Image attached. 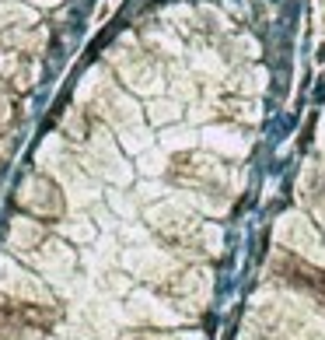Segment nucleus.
<instances>
[{"label": "nucleus", "instance_id": "nucleus-1", "mask_svg": "<svg viewBox=\"0 0 325 340\" xmlns=\"http://www.w3.org/2000/svg\"><path fill=\"white\" fill-rule=\"evenodd\" d=\"M21 207L35 210V214H60L63 210V200H60V189L49 182V179H28L25 189H21Z\"/></svg>", "mask_w": 325, "mask_h": 340}]
</instances>
